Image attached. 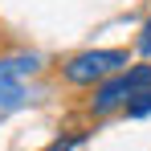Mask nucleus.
<instances>
[{
	"label": "nucleus",
	"mask_w": 151,
	"mask_h": 151,
	"mask_svg": "<svg viewBox=\"0 0 151 151\" xmlns=\"http://www.w3.org/2000/svg\"><path fill=\"white\" fill-rule=\"evenodd\" d=\"M147 90H151V65H127V70H119L114 78L98 82L90 110H94V114H110V110H119V106H131L135 98H143Z\"/></svg>",
	"instance_id": "f257e3e1"
},
{
	"label": "nucleus",
	"mask_w": 151,
	"mask_h": 151,
	"mask_svg": "<svg viewBox=\"0 0 151 151\" xmlns=\"http://www.w3.org/2000/svg\"><path fill=\"white\" fill-rule=\"evenodd\" d=\"M119 70H127V49H86L65 61V82L70 86H94V82H106Z\"/></svg>",
	"instance_id": "f03ea898"
},
{
	"label": "nucleus",
	"mask_w": 151,
	"mask_h": 151,
	"mask_svg": "<svg viewBox=\"0 0 151 151\" xmlns=\"http://www.w3.org/2000/svg\"><path fill=\"white\" fill-rule=\"evenodd\" d=\"M37 65H41L37 53H17V57H4V61H0V106H21V102H25L21 78L37 74Z\"/></svg>",
	"instance_id": "7ed1b4c3"
},
{
	"label": "nucleus",
	"mask_w": 151,
	"mask_h": 151,
	"mask_svg": "<svg viewBox=\"0 0 151 151\" xmlns=\"http://www.w3.org/2000/svg\"><path fill=\"white\" fill-rule=\"evenodd\" d=\"M127 114H131V119H143V114H151V90L143 94V98H135V102H131V106H127Z\"/></svg>",
	"instance_id": "20e7f679"
},
{
	"label": "nucleus",
	"mask_w": 151,
	"mask_h": 151,
	"mask_svg": "<svg viewBox=\"0 0 151 151\" xmlns=\"http://www.w3.org/2000/svg\"><path fill=\"white\" fill-rule=\"evenodd\" d=\"M139 53L151 57V17H147V25H143V33H139Z\"/></svg>",
	"instance_id": "39448f33"
}]
</instances>
